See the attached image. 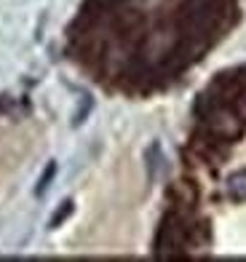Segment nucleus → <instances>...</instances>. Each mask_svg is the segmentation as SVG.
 I'll use <instances>...</instances> for the list:
<instances>
[{
	"label": "nucleus",
	"mask_w": 246,
	"mask_h": 262,
	"mask_svg": "<svg viewBox=\"0 0 246 262\" xmlns=\"http://www.w3.org/2000/svg\"><path fill=\"white\" fill-rule=\"evenodd\" d=\"M195 115H198V128H201L204 134L214 137L219 142H228V145L238 142L243 137V131H246V115L236 104L209 99L206 94L198 97Z\"/></svg>",
	"instance_id": "obj_1"
},
{
	"label": "nucleus",
	"mask_w": 246,
	"mask_h": 262,
	"mask_svg": "<svg viewBox=\"0 0 246 262\" xmlns=\"http://www.w3.org/2000/svg\"><path fill=\"white\" fill-rule=\"evenodd\" d=\"M225 190L233 201H246V169L233 171L225 180Z\"/></svg>",
	"instance_id": "obj_2"
},
{
	"label": "nucleus",
	"mask_w": 246,
	"mask_h": 262,
	"mask_svg": "<svg viewBox=\"0 0 246 262\" xmlns=\"http://www.w3.org/2000/svg\"><path fill=\"white\" fill-rule=\"evenodd\" d=\"M54 174H56V163L51 161L49 166H46V171L40 174V180H38V187H35V195H43L46 190H49V185H51V180H54Z\"/></svg>",
	"instance_id": "obj_3"
},
{
	"label": "nucleus",
	"mask_w": 246,
	"mask_h": 262,
	"mask_svg": "<svg viewBox=\"0 0 246 262\" xmlns=\"http://www.w3.org/2000/svg\"><path fill=\"white\" fill-rule=\"evenodd\" d=\"M70 214H73V201H64V204H59V209L54 211V217L49 220V228H59Z\"/></svg>",
	"instance_id": "obj_4"
},
{
	"label": "nucleus",
	"mask_w": 246,
	"mask_h": 262,
	"mask_svg": "<svg viewBox=\"0 0 246 262\" xmlns=\"http://www.w3.org/2000/svg\"><path fill=\"white\" fill-rule=\"evenodd\" d=\"M131 0H86V6H94V8H102V11H110V8H118V6H126Z\"/></svg>",
	"instance_id": "obj_5"
},
{
	"label": "nucleus",
	"mask_w": 246,
	"mask_h": 262,
	"mask_svg": "<svg viewBox=\"0 0 246 262\" xmlns=\"http://www.w3.org/2000/svg\"><path fill=\"white\" fill-rule=\"evenodd\" d=\"M153 156H161V147H158V145H153V152L147 150V158H153ZM158 161H161V158H158ZM147 169H150V180H153V177H155V161L147 163Z\"/></svg>",
	"instance_id": "obj_6"
}]
</instances>
